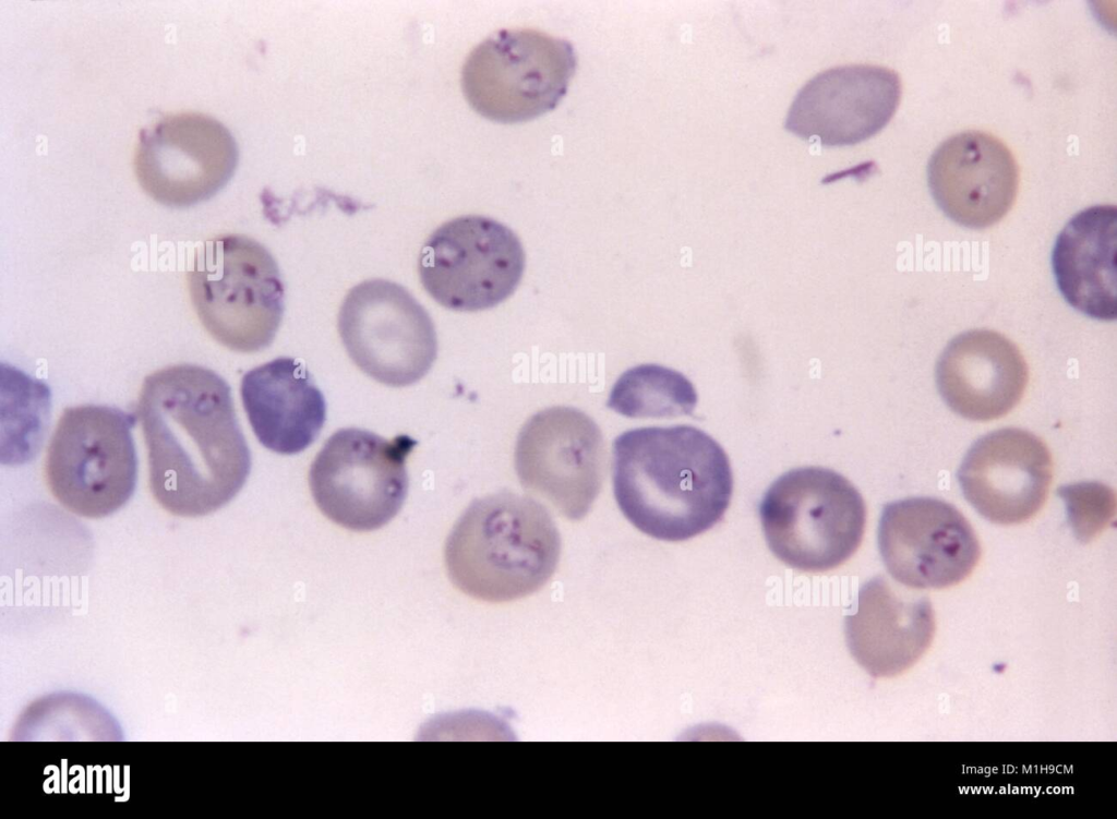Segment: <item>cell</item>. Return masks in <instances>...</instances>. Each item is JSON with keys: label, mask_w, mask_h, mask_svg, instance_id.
<instances>
[{"label": "cell", "mask_w": 1117, "mask_h": 819, "mask_svg": "<svg viewBox=\"0 0 1117 819\" xmlns=\"http://www.w3.org/2000/svg\"><path fill=\"white\" fill-rule=\"evenodd\" d=\"M1116 245L1115 205L1079 212L1054 245L1053 270L1061 294L1074 309L1096 320L1117 316Z\"/></svg>", "instance_id": "20"}, {"label": "cell", "mask_w": 1117, "mask_h": 819, "mask_svg": "<svg viewBox=\"0 0 1117 819\" xmlns=\"http://www.w3.org/2000/svg\"><path fill=\"white\" fill-rule=\"evenodd\" d=\"M525 270L515 232L480 215L451 219L423 244L418 273L425 291L446 309L476 312L511 297Z\"/></svg>", "instance_id": "9"}, {"label": "cell", "mask_w": 1117, "mask_h": 819, "mask_svg": "<svg viewBox=\"0 0 1117 819\" xmlns=\"http://www.w3.org/2000/svg\"><path fill=\"white\" fill-rule=\"evenodd\" d=\"M899 74L872 64L842 65L808 81L785 118L786 131L826 146L853 145L884 129L901 98Z\"/></svg>", "instance_id": "14"}, {"label": "cell", "mask_w": 1117, "mask_h": 819, "mask_svg": "<svg viewBox=\"0 0 1117 819\" xmlns=\"http://www.w3.org/2000/svg\"><path fill=\"white\" fill-rule=\"evenodd\" d=\"M697 400L693 383L681 372L640 364L617 378L606 406L627 418H674L692 414Z\"/></svg>", "instance_id": "21"}, {"label": "cell", "mask_w": 1117, "mask_h": 819, "mask_svg": "<svg viewBox=\"0 0 1117 819\" xmlns=\"http://www.w3.org/2000/svg\"><path fill=\"white\" fill-rule=\"evenodd\" d=\"M930 193L954 222L984 229L998 222L1018 193L1019 168L1008 148L987 132L957 133L938 145L927 166Z\"/></svg>", "instance_id": "16"}, {"label": "cell", "mask_w": 1117, "mask_h": 819, "mask_svg": "<svg viewBox=\"0 0 1117 819\" xmlns=\"http://www.w3.org/2000/svg\"><path fill=\"white\" fill-rule=\"evenodd\" d=\"M759 517L766 542L779 561L801 571L822 573L845 563L860 547L866 506L840 473L802 467L769 486Z\"/></svg>", "instance_id": "5"}, {"label": "cell", "mask_w": 1117, "mask_h": 819, "mask_svg": "<svg viewBox=\"0 0 1117 819\" xmlns=\"http://www.w3.org/2000/svg\"><path fill=\"white\" fill-rule=\"evenodd\" d=\"M891 577L915 589H942L966 579L981 557L977 535L951 504L909 497L884 506L877 532Z\"/></svg>", "instance_id": "13"}, {"label": "cell", "mask_w": 1117, "mask_h": 819, "mask_svg": "<svg viewBox=\"0 0 1117 819\" xmlns=\"http://www.w3.org/2000/svg\"><path fill=\"white\" fill-rule=\"evenodd\" d=\"M134 415L116 407L67 408L50 439L45 472L53 496L68 510L101 518L132 496L137 458Z\"/></svg>", "instance_id": "6"}, {"label": "cell", "mask_w": 1117, "mask_h": 819, "mask_svg": "<svg viewBox=\"0 0 1117 819\" xmlns=\"http://www.w3.org/2000/svg\"><path fill=\"white\" fill-rule=\"evenodd\" d=\"M934 633L929 599L901 592L882 576L862 587L856 611L846 618L850 651L875 677L894 676L912 666Z\"/></svg>", "instance_id": "18"}, {"label": "cell", "mask_w": 1117, "mask_h": 819, "mask_svg": "<svg viewBox=\"0 0 1117 819\" xmlns=\"http://www.w3.org/2000/svg\"><path fill=\"white\" fill-rule=\"evenodd\" d=\"M195 312L211 336L237 352L265 349L284 314L285 289L271 252L243 234L205 241L187 274Z\"/></svg>", "instance_id": "4"}, {"label": "cell", "mask_w": 1117, "mask_h": 819, "mask_svg": "<svg viewBox=\"0 0 1117 819\" xmlns=\"http://www.w3.org/2000/svg\"><path fill=\"white\" fill-rule=\"evenodd\" d=\"M1029 370L1019 348L990 329H971L952 338L936 365V384L946 405L972 421L1001 418L1021 400Z\"/></svg>", "instance_id": "17"}, {"label": "cell", "mask_w": 1117, "mask_h": 819, "mask_svg": "<svg viewBox=\"0 0 1117 819\" xmlns=\"http://www.w3.org/2000/svg\"><path fill=\"white\" fill-rule=\"evenodd\" d=\"M240 393L259 442L277 454L304 450L325 423V398L296 359L279 357L248 371Z\"/></svg>", "instance_id": "19"}, {"label": "cell", "mask_w": 1117, "mask_h": 819, "mask_svg": "<svg viewBox=\"0 0 1117 819\" xmlns=\"http://www.w3.org/2000/svg\"><path fill=\"white\" fill-rule=\"evenodd\" d=\"M604 443L597 423L565 406L533 414L521 427L515 467L524 489L547 499L564 517L580 520L602 484Z\"/></svg>", "instance_id": "12"}, {"label": "cell", "mask_w": 1117, "mask_h": 819, "mask_svg": "<svg viewBox=\"0 0 1117 819\" xmlns=\"http://www.w3.org/2000/svg\"><path fill=\"white\" fill-rule=\"evenodd\" d=\"M576 67L569 40L532 28H504L470 51L461 69V88L481 116L521 122L557 106Z\"/></svg>", "instance_id": "7"}, {"label": "cell", "mask_w": 1117, "mask_h": 819, "mask_svg": "<svg viewBox=\"0 0 1117 819\" xmlns=\"http://www.w3.org/2000/svg\"><path fill=\"white\" fill-rule=\"evenodd\" d=\"M962 493L985 519L1021 523L1043 507L1053 479V460L1035 434L1005 427L983 435L969 448L957 473Z\"/></svg>", "instance_id": "15"}, {"label": "cell", "mask_w": 1117, "mask_h": 819, "mask_svg": "<svg viewBox=\"0 0 1117 819\" xmlns=\"http://www.w3.org/2000/svg\"><path fill=\"white\" fill-rule=\"evenodd\" d=\"M337 327L352 362L387 386L417 383L437 356L429 313L405 287L391 280L368 279L352 287L340 305Z\"/></svg>", "instance_id": "10"}, {"label": "cell", "mask_w": 1117, "mask_h": 819, "mask_svg": "<svg viewBox=\"0 0 1117 819\" xmlns=\"http://www.w3.org/2000/svg\"><path fill=\"white\" fill-rule=\"evenodd\" d=\"M561 551L557 528L535 499L501 492L475 499L444 549L453 585L485 602H508L541 589Z\"/></svg>", "instance_id": "3"}, {"label": "cell", "mask_w": 1117, "mask_h": 819, "mask_svg": "<svg viewBox=\"0 0 1117 819\" xmlns=\"http://www.w3.org/2000/svg\"><path fill=\"white\" fill-rule=\"evenodd\" d=\"M148 454L149 486L169 513L199 517L228 504L251 470L231 390L216 372L167 366L145 377L136 405Z\"/></svg>", "instance_id": "1"}, {"label": "cell", "mask_w": 1117, "mask_h": 819, "mask_svg": "<svg viewBox=\"0 0 1117 819\" xmlns=\"http://www.w3.org/2000/svg\"><path fill=\"white\" fill-rule=\"evenodd\" d=\"M239 158L230 131L213 117L169 115L139 134L134 171L156 202L188 207L214 196L232 177Z\"/></svg>", "instance_id": "11"}, {"label": "cell", "mask_w": 1117, "mask_h": 819, "mask_svg": "<svg viewBox=\"0 0 1117 819\" xmlns=\"http://www.w3.org/2000/svg\"><path fill=\"white\" fill-rule=\"evenodd\" d=\"M417 445L401 434L388 441L358 427L336 431L313 460L312 496L333 522L358 532L388 523L408 492L406 459Z\"/></svg>", "instance_id": "8"}, {"label": "cell", "mask_w": 1117, "mask_h": 819, "mask_svg": "<svg viewBox=\"0 0 1117 819\" xmlns=\"http://www.w3.org/2000/svg\"><path fill=\"white\" fill-rule=\"evenodd\" d=\"M613 492L625 518L669 542L692 539L725 514L733 475L728 455L690 425L628 430L613 442Z\"/></svg>", "instance_id": "2"}]
</instances>
